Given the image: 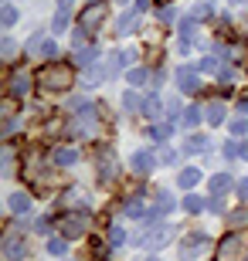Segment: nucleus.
Masks as SVG:
<instances>
[{
    "label": "nucleus",
    "instance_id": "f257e3e1",
    "mask_svg": "<svg viewBox=\"0 0 248 261\" xmlns=\"http://www.w3.org/2000/svg\"><path fill=\"white\" fill-rule=\"evenodd\" d=\"M38 82H41V88H48V92H68V88L75 85V68L61 65V61L44 65V71H41Z\"/></svg>",
    "mask_w": 248,
    "mask_h": 261
},
{
    "label": "nucleus",
    "instance_id": "f03ea898",
    "mask_svg": "<svg viewBox=\"0 0 248 261\" xmlns=\"http://www.w3.org/2000/svg\"><path fill=\"white\" fill-rule=\"evenodd\" d=\"M245 254V234L231 231L218 241V251H214V261H238Z\"/></svg>",
    "mask_w": 248,
    "mask_h": 261
},
{
    "label": "nucleus",
    "instance_id": "7ed1b4c3",
    "mask_svg": "<svg viewBox=\"0 0 248 261\" xmlns=\"http://www.w3.org/2000/svg\"><path fill=\"white\" fill-rule=\"evenodd\" d=\"M105 14H109V7H105V4H88V7H82V17H78V31H82V34H96V31L102 28Z\"/></svg>",
    "mask_w": 248,
    "mask_h": 261
},
{
    "label": "nucleus",
    "instance_id": "20e7f679",
    "mask_svg": "<svg viewBox=\"0 0 248 261\" xmlns=\"http://www.w3.org/2000/svg\"><path fill=\"white\" fill-rule=\"evenodd\" d=\"M204 251H211V238L208 234H191V238H184L181 241V261H197Z\"/></svg>",
    "mask_w": 248,
    "mask_h": 261
},
{
    "label": "nucleus",
    "instance_id": "39448f33",
    "mask_svg": "<svg viewBox=\"0 0 248 261\" xmlns=\"http://www.w3.org/2000/svg\"><path fill=\"white\" fill-rule=\"evenodd\" d=\"M129 166H133V173H140V176H150L153 170H156V156H153L150 149H136V153L129 156Z\"/></svg>",
    "mask_w": 248,
    "mask_h": 261
},
{
    "label": "nucleus",
    "instance_id": "423d86ee",
    "mask_svg": "<svg viewBox=\"0 0 248 261\" xmlns=\"http://www.w3.org/2000/svg\"><path fill=\"white\" fill-rule=\"evenodd\" d=\"M85 227H88V221L82 214H65V217H61V234H65V238H82Z\"/></svg>",
    "mask_w": 248,
    "mask_h": 261
},
{
    "label": "nucleus",
    "instance_id": "0eeeda50",
    "mask_svg": "<svg viewBox=\"0 0 248 261\" xmlns=\"http://www.w3.org/2000/svg\"><path fill=\"white\" fill-rule=\"evenodd\" d=\"M24 251H28V244H24L20 234H7V238H4V258L7 261H20Z\"/></svg>",
    "mask_w": 248,
    "mask_h": 261
},
{
    "label": "nucleus",
    "instance_id": "6e6552de",
    "mask_svg": "<svg viewBox=\"0 0 248 261\" xmlns=\"http://www.w3.org/2000/svg\"><path fill=\"white\" fill-rule=\"evenodd\" d=\"M31 92V75L28 71H24V68H17V71H14V75H10V95H28Z\"/></svg>",
    "mask_w": 248,
    "mask_h": 261
},
{
    "label": "nucleus",
    "instance_id": "1a4fd4ad",
    "mask_svg": "<svg viewBox=\"0 0 248 261\" xmlns=\"http://www.w3.org/2000/svg\"><path fill=\"white\" fill-rule=\"evenodd\" d=\"M177 85H181V92H197L200 88V82H197V71H191V68L184 65V68H177Z\"/></svg>",
    "mask_w": 248,
    "mask_h": 261
},
{
    "label": "nucleus",
    "instance_id": "9d476101",
    "mask_svg": "<svg viewBox=\"0 0 248 261\" xmlns=\"http://www.w3.org/2000/svg\"><path fill=\"white\" fill-rule=\"evenodd\" d=\"M55 166H75L78 163V149L75 146H61V149H55Z\"/></svg>",
    "mask_w": 248,
    "mask_h": 261
},
{
    "label": "nucleus",
    "instance_id": "9b49d317",
    "mask_svg": "<svg viewBox=\"0 0 248 261\" xmlns=\"http://www.w3.org/2000/svg\"><path fill=\"white\" fill-rule=\"evenodd\" d=\"M224 116H228V109H224V102H211V106L204 109V119H208L211 126H221V122H224Z\"/></svg>",
    "mask_w": 248,
    "mask_h": 261
},
{
    "label": "nucleus",
    "instance_id": "f8f14e48",
    "mask_svg": "<svg viewBox=\"0 0 248 261\" xmlns=\"http://www.w3.org/2000/svg\"><path fill=\"white\" fill-rule=\"evenodd\" d=\"M136 24H140V10H129V14H123V17L116 20V34H129V31L136 28Z\"/></svg>",
    "mask_w": 248,
    "mask_h": 261
},
{
    "label": "nucleus",
    "instance_id": "ddd939ff",
    "mask_svg": "<svg viewBox=\"0 0 248 261\" xmlns=\"http://www.w3.org/2000/svg\"><path fill=\"white\" fill-rule=\"evenodd\" d=\"M235 187V180H231V173H218V176H211V194H218V197H224Z\"/></svg>",
    "mask_w": 248,
    "mask_h": 261
},
{
    "label": "nucleus",
    "instance_id": "4468645a",
    "mask_svg": "<svg viewBox=\"0 0 248 261\" xmlns=\"http://www.w3.org/2000/svg\"><path fill=\"white\" fill-rule=\"evenodd\" d=\"M7 207H10L14 214H28V211H31V197L17 190V194H10V197H7Z\"/></svg>",
    "mask_w": 248,
    "mask_h": 261
},
{
    "label": "nucleus",
    "instance_id": "2eb2a0df",
    "mask_svg": "<svg viewBox=\"0 0 248 261\" xmlns=\"http://www.w3.org/2000/svg\"><path fill=\"white\" fill-rule=\"evenodd\" d=\"M204 149H208V136H187L184 153H204Z\"/></svg>",
    "mask_w": 248,
    "mask_h": 261
},
{
    "label": "nucleus",
    "instance_id": "dca6fc26",
    "mask_svg": "<svg viewBox=\"0 0 248 261\" xmlns=\"http://www.w3.org/2000/svg\"><path fill=\"white\" fill-rule=\"evenodd\" d=\"M197 184H200V170H197V166H187V170L181 173V187H184V190H191V187H197Z\"/></svg>",
    "mask_w": 248,
    "mask_h": 261
},
{
    "label": "nucleus",
    "instance_id": "f3484780",
    "mask_svg": "<svg viewBox=\"0 0 248 261\" xmlns=\"http://www.w3.org/2000/svg\"><path fill=\"white\" fill-rule=\"evenodd\" d=\"M96 58H99L96 48H78V51H75V61H78L82 68H92V65H96Z\"/></svg>",
    "mask_w": 248,
    "mask_h": 261
},
{
    "label": "nucleus",
    "instance_id": "a211bd4d",
    "mask_svg": "<svg viewBox=\"0 0 248 261\" xmlns=\"http://www.w3.org/2000/svg\"><path fill=\"white\" fill-rule=\"evenodd\" d=\"M143 112H146V119H160V112H163V102H160V95H150L143 102Z\"/></svg>",
    "mask_w": 248,
    "mask_h": 261
},
{
    "label": "nucleus",
    "instance_id": "6ab92c4d",
    "mask_svg": "<svg viewBox=\"0 0 248 261\" xmlns=\"http://www.w3.org/2000/svg\"><path fill=\"white\" fill-rule=\"evenodd\" d=\"M48 254H51V258H61V254H68L65 234H61V238H48Z\"/></svg>",
    "mask_w": 248,
    "mask_h": 261
},
{
    "label": "nucleus",
    "instance_id": "aec40b11",
    "mask_svg": "<svg viewBox=\"0 0 248 261\" xmlns=\"http://www.w3.org/2000/svg\"><path fill=\"white\" fill-rule=\"evenodd\" d=\"M126 82H129L133 88H140V85H146V82H150V71H146V68H133V71L126 75Z\"/></svg>",
    "mask_w": 248,
    "mask_h": 261
},
{
    "label": "nucleus",
    "instance_id": "412c9836",
    "mask_svg": "<svg viewBox=\"0 0 248 261\" xmlns=\"http://www.w3.org/2000/svg\"><path fill=\"white\" fill-rule=\"evenodd\" d=\"M99 176H102V180H112L116 176V160L112 156H102V160H99Z\"/></svg>",
    "mask_w": 248,
    "mask_h": 261
},
{
    "label": "nucleus",
    "instance_id": "4be33fe9",
    "mask_svg": "<svg viewBox=\"0 0 248 261\" xmlns=\"http://www.w3.org/2000/svg\"><path fill=\"white\" fill-rule=\"evenodd\" d=\"M123 244H126V231L119 224H112V227H109V248H123Z\"/></svg>",
    "mask_w": 248,
    "mask_h": 261
},
{
    "label": "nucleus",
    "instance_id": "5701e85b",
    "mask_svg": "<svg viewBox=\"0 0 248 261\" xmlns=\"http://www.w3.org/2000/svg\"><path fill=\"white\" fill-rule=\"evenodd\" d=\"M200 119H204V116H200V109H197V106H187V109H184V126H187V129H194Z\"/></svg>",
    "mask_w": 248,
    "mask_h": 261
},
{
    "label": "nucleus",
    "instance_id": "b1692460",
    "mask_svg": "<svg viewBox=\"0 0 248 261\" xmlns=\"http://www.w3.org/2000/svg\"><path fill=\"white\" fill-rule=\"evenodd\" d=\"M123 106L129 109V112H140V109H143V102H140V95H136L133 88H126V95H123Z\"/></svg>",
    "mask_w": 248,
    "mask_h": 261
},
{
    "label": "nucleus",
    "instance_id": "393cba45",
    "mask_svg": "<svg viewBox=\"0 0 248 261\" xmlns=\"http://www.w3.org/2000/svg\"><path fill=\"white\" fill-rule=\"evenodd\" d=\"M150 136L156 139V143H167V139L173 136V122H163V126H156V129H153Z\"/></svg>",
    "mask_w": 248,
    "mask_h": 261
},
{
    "label": "nucleus",
    "instance_id": "a878e982",
    "mask_svg": "<svg viewBox=\"0 0 248 261\" xmlns=\"http://www.w3.org/2000/svg\"><path fill=\"white\" fill-rule=\"evenodd\" d=\"M204 207H208V203H204V200H200V197H184V211H187V214H200V211H204Z\"/></svg>",
    "mask_w": 248,
    "mask_h": 261
},
{
    "label": "nucleus",
    "instance_id": "bb28decb",
    "mask_svg": "<svg viewBox=\"0 0 248 261\" xmlns=\"http://www.w3.org/2000/svg\"><path fill=\"white\" fill-rule=\"evenodd\" d=\"M126 214H129V217H146V211H143V200H140V194H136V200H126Z\"/></svg>",
    "mask_w": 248,
    "mask_h": 261
},
{
    "label": "nucleus",
    "instance_id": "cd10ccee",
    "mask_svg": "<svg viewBox=\"0 0 248 261\" xmlns=\"http://www.w3.org/2000/svg\"><path fill=\"white\" fill-rule=\"evenodd\" d=\"M65 28H68V10H58L55 20H51V31H55V34H61Z\"/></svg>",
    "mask_w": 248,
    "mask_h": 261
},
{
    "label": "nucleus",
    "instance_id": "c85d7f7f",
    "mask_svg": "<svg viewBox=\"0 0 248 261\" xmlns=\"http://www.w3.org/2000/svg\"><path fill=\"white\" fill-rule=\"evenodd\" d=\"M14 24H17V7L4 4V28H14Z\"/></svg>",
    "mask_w": 248,
    "mask_h": 261
},
{
    "label": "nucleus",
    "instance_id": "c756f323",
    "mask_svg": "<svg viewBox=\"0 0 248 261\" xmlns=\"http://www.w3.org/2000/svg\"><path fill=\"white\" fill-rule=\"evenodd\" d=\"M0 55H4V61H14V55H17V44L10 38H4V44H0Z\"/></svg>",
    "mask_w": 248,
    "mask_h": 261
},
{
    "label": "nucleus",
    "instance_id": "7c9ffc66",
    "mask_svg": "<svg viewBox=\"0 0 248 261\" xmlns=\"http://www.w3.org/2000/svg\"><path fill=\"white\" fill-rule=\"evenodd\" d=\"M55 55H58V44H55V41H41L38 58H55Z\"/></svg>",
    "mask_w": 248,
    "mask_h": 261
},
{
    "label": "nucleus",
    "instance_id": "2f4dec72",
    "mask_svg": "<svg viewBox=\"0 0 248 261\" xmlns=\"http://www.w3.org/2000/svg\"><path fill=\"white\" fill-rule=\"evenodd\" d=\"M218 68H221V61H218V58H204V61L197 65V71H208V75H214Z\"/></svg>",
    "mask_w": 248,
    "mask_h": 261
},
{
    "label": "nucleus",
    "instance_id": "473e14b6",
    "mask_svg": "<svg viewBox=\"0 0 248 261\" xmlns=\"http://www.w3.org/2000/svg\"><path fill=\"white\" fill-rule=\"evenodd\" d=\"M228 129H231L235 136H241V133H248V122H245V119H231V122H228Z\"/></svg>",
    "mask_w": 248,
    "mask_h": 261
},
{
    "label": "nucleus",
    "instance_id": "72a5a7b5",
    "mask_svg": "<svg viewBox=\"0 0 248 261\" xmlns=\"http://www.w3.org/2000/svg\"><path fill=\"white\" fill-rule=\"evenodd\" d=\"M156 14H160L163 24H167V20H173V7H167V4H160V10H156Z\"/></svg>",
    "mask_w": 248,
    "mask_h": 261
},
{
    "label": "nucleus",
    "instance_id": "f704fd0d",
    "mask_svg": "<svg viewBox=\"0 0 248 261\" xmlns=\"http://www.w3.org/2000/svg\"><path fill=\"white\" fill-rule=\"evenodd\" d=\"M208 207H211V211H218V214H221V211H224V200H221V197L214 194V197L208 200Z\"/></svg>",
    "mask_w": 248,
    "mask_h": 261
},
{
    "label": "nucleus",
    "instance_id": "c9c22d12",
    "mask_svg": "<svg viewBox=\"0 0 248 261\" xmlns=\"http://www.w3.org/2000/svg\"><path fill=\"white\" fill-rule=\"evenodd\" d=\"M34 227H38V231H41V234H48V231H51V221H48V217H41V221H38V224H34Z\"/></svg>",
    "mask_w": 248,
    "mask_h": 261
},
{
    "label": "nucleus",
    "instance_id": "e433bc0d",
    "mask_svg": "<svg viewBox=\"0 0 248 261\" xmlns=\"http://www.w3.org/2000/svg\"><path fill=\"white\" fill-rule=\"evenodd\" d=\"M211 10H208V4H197V10H194V17H208Z\"/></svg>",
    "mask_w": 248,
    "mask_h": 261
},
{
    "label": "nucleus",
    "instance_id": "4c0bfd02",
    "mask_svg": "<svg viewBox=\"0 0 248 261\" xmlns=\"http://www.w3.org/2000/svg\"><path fill=\"white\" fill-rule=\"evenodd\" d=\"M238 197H241V200H248V180H241V184H238Z\"/></svg>",
    "mask_w": 248,
    "mask_h": 261
},
{
    "label": "nucleus",
    "instance_id": "58836bf2",
    "mask_svg": "<svg viewBox=\"0 0 248 261\" xmlns=\"http://www.w3.org/2000/svg\"><path fill=\"white\" fill-rule=\"evenodd\" d=\"M238 156H241V160L248 163V143H241V146H238Z\"/></svg>",
    "mask_w": 248,
    "mask_h": 261
},
{
    "label": "nucleus",
    "instance_id": "ea45409f",
    "mask_svg": "<svg viewBox=\"0 0 248 261\" xmlns=\"http://www.w3.org/2000/svg\"><path fill=\"white\" fill-rule=\"evenodd\" d=\"M58 10H72V0H58Z\"/></svg>",
    "mask_w": 248,
    "mask_h": 261
},
{
    "label": "nucleus",
    "instance_id": "a19ab883",
    "mask_svg": "<svg viewBox=\"0 0 248 261\" xmlns=\"http://www.w3.org/2000/svg\"><path fill=\"white\" fill-rule=\"evenodd\" d=\"M231 7H248V0H231Z\"/></svg>",
    "mask_w": 248,
    "mask_h": 261
},
{
    "label": "nucleus",
    "instance_id": "79ce46f5",
    "mask_svg": "<svg viewBox=\"0 0 248 261\" xmlns=\"http://www.w3.org/2000/svg\"><path fill=\"white\" fill-rule=\"evenodd\" d=\"M238 109H241V116H248V98H245V102H241Z\"/></svg>",
    "mask_w": 248,
    "mask_h": 261
},
{
    "label": "nucleus",
    "instance_id": "37998d69",
    "mask_svg": "<svg viewBox=\"0 0 248 261\" xmlns=\"http://www.w3.org/2000/svg\"><path fill=\"white\" fill-rule=\"evenodd\" d=\"M116 4H129V0H116Z\"/></svg>",
    "mask_w": 248,
    "mask_h": 261
}]
</instances>
